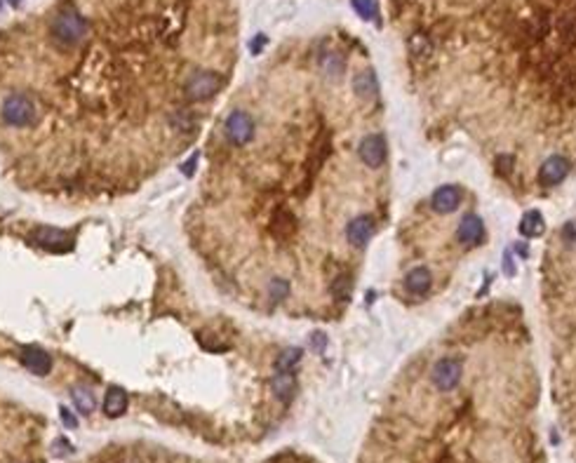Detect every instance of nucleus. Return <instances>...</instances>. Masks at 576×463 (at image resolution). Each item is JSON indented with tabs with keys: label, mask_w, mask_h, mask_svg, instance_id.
Instances as JSON below:
<instances>
[{
	"label": "nucleus",
	"mask_w": 576,
	"mask_h": 463,
	"mask_svg": "<svg viewBox=\"0 0 576 463\" xmlns=\"http://www.w3.org/2000/svg\"><path fill=\"white\" fill-rule=\"evenodd\" d=\"M351 275H339V278H334L332 283V294L337 299H348V294H351Z\"/></svg>",
	"instance_id": "nucleus-23"
},
{
	"label": "nucleus",
	"mask_w": 576,
	"mask_h": 463,
	"mask_svg": "<svg viewBox=\"0 0 576 463\" xmlns=\"http://www.w3.org/2000/svg\"><path fill=\"white\" fill-rule=\"evenodd\" d=\"M170 123H172L174 127H177L179 132H191L193 127H196V118L191 116V111L179 109V111H174V113H172Z\"/></svg>",
	"instance_id": "nucleus-21"
},
{
	"label": "nucleus",
	"mask_w": 576,
	"mask_h": 463,
	"mask_svg": "<svg viewBox=\"0 0 576 463\" xmlns=\"http://www.w3.org/2000/svg\"><path fill=\"white\" fill-rule=\"evenodd\" d=\"M353 87H356L358 97L363 99H374L379 92V83H377V76H374V71H360L356 78H353Z\"/></svg>",
	"instance_id": "nucleus-17"
},
{
	"label": "nucleus",
	"mask_w": 576,
	"mask_h": 463,
	"mask_svg": "<svg viewBox=\"0 0 576 463\" xmlns=\"http://www.w3.org/2000/svg\"><path fill=\"white\" fill-rule=\"evenodd\" d=\"M461 200H464V191H461L457 184H447V186H440V189L433 193L431 205L435 212L450 214L461 205Z\"/></svg>",
	"instance_id": "nucleus-9"
},
{
	"label": "nucleus",
	"mask_w": 576,
	"mask_h": 463,
	"mask_svg": "<svg viewBox=\"0 0 576 463\" xmlns=\"http://www.w3.org/2000/svg\"><path fill=\"white\" fill-rule=\"evenodd\" d=\"M104 412L106 416H111V419H116V416H123L127 412V393L123 388H109V393H106L104 398Z\"/></svg>",
	"instance_id": "nucleus-15"
},
{
	"label": "nucleus",
	"mask_w": 576,
	"mask_h": 463,
	"mask_svg": "<svg viewBox=\"0 0 576 463\" xmlns=\"http://www.w3.org/2000/svg\"><path fill=\"white\" fill-rule=\"evenodd\" d=\"M287 292H290V285H287L285 280L276 278V280H273V283H271V297L276 299V301L285 299V297H287Z\"/></svg>",
	"instance_id": "nucleus-26"
},
{
	"label": "nucleus",
	"mask_w": 576,
	"mask_h": 463,
	"mask_svg": "<svg viewBox=\"0 0 576 463\" xmlns=\"http://www.w3.org/2000/svg\"><path fill=\"white\" fill-rule=\"evenodd\" d=\"M3 120L12 127H29L36 120V104L26 95H10L3 102Z\"/></svg>",
	"instance_id": "nucleus-2"
},
{
	"label": "nucleus",
	"mask_w": 576,
	"mask_h": 463,
	"mask_svg": "<svg viewBox=\"0 0 576 463\" xmlns=\"http://www.w3.org/2000/svg\"><path fill=\"white\" fill-rule=\"evenodd\" d=\"M252 134H254V120L250 113L233 111L229 120H226V137L236 146H245L252 139Z\"/></svg>",
	"instance_id": "nucleus-5"
},
{
	"label": "nucleus",
	"mask_w": 576,
	"mask_h": 463,
	"mask_svg": "<svg viewBox=\"0 0 576 463\" xmlns=\"http://www.w3.org/2000/svg\"><path fill=\"white\" fill-rule=\"evenodd\" d=\"M431 285H433L431 271L424 266L412 268L405 278V290L410 292L412 297H424V294H428V290H431Z\"/></svg>",
	"instance_id": "nucleus-13"
},
{
	"label": "nucleus",
	"mask_w": 576,
	"mask_h": 463,
	"mask_svg": "<svg viewBox=\"0 0 576 463\" xmlns=\"http://www.w3.org/2000/svg\"><path fill=\"white\" fill-rule=\"evenodd\" d=\"M313 344H316V348L320 351V348L325 346V337H323V334H316V337H313Z\"/></svg>",
	"instance_id": "nucleus-30"
},
{
	"label": "nucleus",
	"mask_w": 576,
	"mask_h": 463,
	"mask_svg": "<svg viewBox=\"0 0 576 463\" xmlns=\"http://www.w3.org/2000/svg\"><path fill=\"white\" fill-rule=\"evenodd\" d=\"M221 78L212 71H196L186 83V97L193 99V102H203V99H210L214 92H219Z\"/></svg>",
	"instance_id": "nucleus-4"
},
{
	"label": "nucleus",
	"mask_w": 576,
	"mask_h": 463,
	"mask_svg": "<svg viewBox=\"0 0 576 463\" xmlns=\"http://www.w3.org/2000/svg\"><path fill=\"white\" fill-rule=\"evenodd\" d=\"M299 362H301V348H287L276 362V372L294 374V369L299 367Z\"/></svg>",
	"instance_id": "nucleus-20"
},
{
	"label": "nucleus",
	"mask_w": 576,
	"mask_h": 463,
	"mask_svg": "<svg viewBox=\"0 0 576 463\" xmlns=\"http://www.w3.org/2000/svg\"><path fill=\"white\" fill-rule=\"evenodd\" d=\"M22 362H24V367L29 369V372L38 374V377H45V374H50V369H52V358L45 351L36 348V346L24 348Z\"/></svg>",
	"instance_id": "nucleus-12"
},
{
	"label": "nucleus",
	"mask_w": 576,
	"mask_h": 463,
	"mask_svg": "<svg viewBox=\"0 0 576 463\" xmlns=\"http://www.w3.org/2000/svg\"><path fill=\"white\" fill-rule=\"evenodd\" d=\"M459 243L466 245V247H478L482 240H485V224H482V219L478 214H466L464 219H461L459 224Z\"/></svg>",
	"instance_id": "nucleus-10"
},
{
	"label": "nucleus",
	"mask_w": 576,
	"mask_h": 463,
	"mask_svg": "<svg viewBox=\"0 0 576 463\" xmlns=\"http://www.w3.org/2000/svg\"><path fill=\"white\" fill-rule=\"evenodd\" d=\"M567 174H569L567 158L551 156L544 165H541V170H539V184L544 186V189H553V186H558L560 181H565Z\"/></svg>",
	"instance_id": "nucleus-7"
},
{
	"label": "nucleus",
	"mask_w": 576,
	"mask_h": 463,
	"mask_svg": "<svg viewBox=\"0 0 576 463\" xmlns=\"http://www.w3.org/2000/svg\"><path fill=\"white\" fill-rule=\"evenodd\" d=\"M360 158L367 167H381L386 160V142L381 134H370L360 142Z\"/></svg>",
	"instance_id": "nucleus-8"
},
{
	"label": "nucleus",
	"mask_w": 576,
	"mask_h": 463,
	"mask_svg": "<svg viewBox=\"0 0 576 463\" xmlns=\"http://www.w3.org/2000/svg\"><path fill=\"white\" fill-rule=\"evenodd\" d=\"M59 414H62V419H64V424L69 426V428H73V426H78V421H76V416L71 414V409H66V407H62L59 409Z\"/></svg>",
	"instance_id": "nucleus-28"
},
{
	"label": "nucleus",
	"mask_w": 576,
	"mask_h": 463,
	"mask_svg": "<svg viewBox=\"0 0 576 463\" xmlns=\"http://www.w3.org/2000/svg\"><path fill=\"white\" fill-rule=\"evenodd\" d=\"M271 388H273V393H276L278 400L290 402L294 398V393H297V379H294V374L276 372V377H273V381H271Z\"/></svg>",
	"instance_id": "nucleus-16"
},
{
	"label": "nucleus",
	"mask_w": 576,
	"mask_h": 463,
	"mask_svg": "<svg viewBox=\"0 0 576 463\" xmlns=\"http://www.w3.org/2000/svg\"><path fill=\"white\" fill-rule=\"evenodd\" d=\"M410 50H412V55H417V57L431 55V40L426 36H421V33H417V36L410 38Z\"/></svg>",
	"instance_id": "nucleus-24"
},
{
	"label": "nucleus",
	"mask_w": 576,
	"mask_h": 463,
	"mask_svg": "<svg viewBox=\"0 0 576 463\" xmlns=\"http://www.w3.org/2000/svg\"><path fill=\"white\" fill-rule=\"evenodd\" d=\"M562 240L569 245H576V221H567L562 228Z\"/></svg>",
	"instance_id": "nucleus-27"
},
{
	"label": "nucleus",
	"mask_w": 576,
	"mask_h": 463,
	"mask_svg": "<svg viewBox=\"0 0 576 463\" xmlns=\"http://www.w3.org/2000/svg\"><path fill=\"white\" fill-rule=\"evenodd\" d=\"M33 243L48 252H69L73 247V240L69 233L59 231V228H50V226L38 228V231L33 233Z\"/></svg>",
	"instance_id": "nucleus-6"
},
{
	"label": "nucleus",
	"mask_w": 576,
	"mask_h": 463,
	"mask_svg": "<svg viewBox=\"0 0 576 463\" xmlns=\"http://www.w3.org/2000/svg\"><path fill=\"white\" fill-rule=\"evenodd\" d=\"M353 8L363 19H374L377 17V3L374 0H353Z\"/></svg>",
	"instance_id": "nucleus-25"
},
{
	"label": "nucleus",
	"mask_w": 576,
	"mask_h": 463,
	"mask_svg": "<svg viewBox=\"0 0 576 463\" xmlns=\"http://www.w3.org/2000/svg\"><path fill=\"white\" fill-rule=\"evenodd\" d=\"M461 377H464V365L457 358H440L431 372L435 388L442 393H452L461 384Z\"/></svg>",
	"instance_id": "nucleus-3"
},
{
	"label": "nucleus",
	"mask_w": 576,
	"mask_h": 463,
	"mask_svg": "<svg viewBox=\"0 0 576 463\" xmlns=\"http://www.w3.org/2000/svg\"><path fill=\"white\" fill-rule=\"evenodd\" d=\"M264 43H266V38H264V36H259V38L252 43V52H259V48H261V45H264Z\"/></svg>",
	"instance_id": "nucleus-29"
},
{
	"label": "nucleus",
	"mask_w": 576,
	"mask_h": 463,
	"mask_svg": "<svg viewBox=\"0 0 576 463\" xmlns=\"http://www.w3.org/2000/svg\"><path fill=\"white\" fill-rule=\"evenodd\" d=\"M87 31H90L87 19L80 15L78 10L57 12V15L52 17V24H50L52 38H55L57 43H62V45H78L80 40H85Z\"/></svg>",
	"instance_id": "nucleus-1"
},
{
	"label": "nucleus",
	"mask_w": 576,
	"mask_h": 463,
	"mask_svg": "<svg viewBox=\"0 0 576 463\" xmlns=\"http://www.w3.org/2000/svg\"><path fill=\"white\" fill-rule=\"evenodd\" d=\"M294 228H297V221H294V217L287 210H276L273 212V217H271V233L276 238L280 240H285V238H290L292 233H294Z\"/></svg>",
	"instance_id": "nucleus-14"
},
{
	"label": "nucleus",
	"mask_w": 576,
	"mask_h": 463,
	"mask_svg": "<svg viewBox=\"0 0 576 463\" xmlns=\"http://www.w3.org/2000/svg\"><path fill=\"white\" fill-rule=\"evenodd\" d=\"M544 217H541L539 212H527L525 217L520 219V226H518V231H520V236H525V238H537L544 233Z\"/></svg>",
	"instance_id": "nucleus-18"
},
{
	"label": "nucleus",
	"mask_w": 576,
	"mask_h": 463,
	"mask_svg": "<svg viewBox=\"0 0 576 463\" xmlns=\"http://www.w3.org/2000/svg\"><path fill=\"white\" fill-rule=\"evenodd\" d=\"M372 233H374V219L367 217V214H363V217H356L346 228L348 243L356 245V247H365L367 243H370Z\"/></svg>",
	"instance_id": "nucleus-11"
},
{
	"label": "nucleus",
	"mask_w": 576,
	"mask_h": 463,
	"mask_svg": "<svg viewBox=\"0 0 576 463\" xmlns=\"http://www.w3.org/2000/svg\"><path fill=\"white\" fill-rule=\"evenodd\" d=\"M323 69L327 76H339V73L344 71V57L337 55V52H330V55H325L323 59Z\"/></svg>",
	"instance_id": "nucleus-22"
},
{
	"label": "nucleus",
	"mask_w": 576,
	"mask_h": 463,
	"mask_svg": "<svg viewBox=\"0 0 576 463\" xmlns=\"http://www.w3.org/2000/svg\"><path fill=\"white\" fill-rule=\"evenodd\" d=\"M71 398H73V405H76V409H78L80 414H92V412H95L97 400H95V393H92L90 388H85V386L73 388Z\"/></svg>",
	"instance_id": "nucleus-19"
}]
</instances>
